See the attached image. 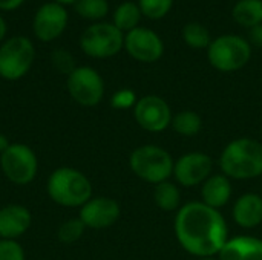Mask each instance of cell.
<instances>
[{
    "label": "cell",
    "mask_w": 262,
    "mask_h": 260,
    "mask_svg": "<svg viewBox=\"0 0 262 260\" xmlns=\"http://www.w3.org/2000/svg\"><path fill=\"white\" fill-rule=\"evenodd\" d=\"M252 58V44L239 35L226 34L212 40L207 48V60L210 66L220 72H236L243 69Z\"/></svg>",
    "instance_id": "obj_5"
},
{
    "label": "cell",
    "mask_w": 262,
    "mask_h": 260,
    "mask_svg": "<svg viewBox=\"0 0 262 260\" xmlns=\"http://www.w3.org/2000/svg\"><path fill=\"white\" fill-rule=\"evenodd\" d=\"M235 23L244 28L262 25V0H238L232 9Z\"/></svg>",
    "instance_id": "obj_20"
},
{
    "label": "cell",
    "mask_w": 262,
    "mask_h": 260,
    "mask_svg": "<svg viewBox=\"0 0 262 260\" xmlns=\"http://www.w3.org/2000/svg\"><path fill=\"white\" fill-rule=\"evenodd\" d=\"M11 144H12V143H9V139H8L6 135H5V133H0V155H2L3 152H6L8 147H9Z\"/></svg>",
    "instance_id": "obj_32"
},
{
    "label": "cell",
    "mask_w": 262,
    "mask_h": 260,
    "mask_svg": "<svg viewBox=\"0 0 262 260\" xmlns=\"http://www.w3.org/2000/svg\"><path fill=\"white\" fill-rule=\"evenodd\" d=\"M220 170L229 179L249 181L262 176V141L241 136L230 141L221 152Z\"/></svg>",
    "instance_id": "obj_2"
},
{
    "label": "cell",
    "mask_w": 262,
    "mask_h": 260,
    "mask_svg": "<svg viewBox=\"0 0 262 260\" xmlns=\"http://www.w3.org/2000/svg\"><path fill=\"white\" fill-rule=\"evenodd\" d=\"M216 257L218 260H262V239L255 236L230 238Z\"/></svg>",
    "instance_id": "obj_18"
},
{
    "label": "cell",
    "mask_w": 262,
    "mask_h": 260,
    "mask_svg": "<svg viewBox=\"0 0 262 260\" xmlns=\"http://www.w3.org/2000/svg\"><path fill=\"white\" fill-rule=\"evenodd\" d=\"M66 87L71 98L83 107H94L100 104L104 97V81L101 75L89 66L75 67L68 75Z\"/></svg>",
    "instance_id": "obj_9"
},
{
    "label": "cell",
    "mask_w": 262,
    "mask_h": 260,
    "mask_svg": "<svg viewBox=\"0 0 262 260\" xmlns=\"http://www.w3.org/2000/svg\"><path fill=\"white\" fill-rule=\"evenodd\" d=\"M80 46L92 58H109L124 48V35L114 23H95L81 34Z\"/></svg>",
    "instance_id": "obj_8"
},
{
    "label": "cell",
    "mask_w": 262,
    "mask_h": 260,
    "mask_svg": "<svg viewBox=\"0 0 262 260\" xmlns=\"http://www.w3.org/2000/svg\"><path fill=\"white\" fill-rule=\"evenodd\" d=\"M175 0H138L141 14L150 20H160L169 14Z\"/></svg>",
    "instance_id": "obj_26"
},
{
    "label": "cell",
    "mask_w": 262,
    "mask_h": 260,
    "mask_svg": "<svg viewBox=\"0 0 262 260\" xmlns=\"http://www.w3.org/2000/svg\"><path fill=\"white\" fill-rule=\"evenodd\" d=\"M74 2H77V0H55V3H74Z\"/></svg>",
    "instance_id": "obj_34"
},
{
    "label": "cell",
    "mask_w": 262,
    "mask_h": 260,
    "mask_svg": "<svg viewBox=\"0 0 262 260\" xmlns=\"http://www.w3.org/2000/svg\"><path fill=\"white\" fill-rule=\"evenodd\" d=\"M215 162L210 155L204 152H189L175 159L172 178L180 187L193 188L213 175Z\"/></svg>",
    "instance_id": "obj_10"
},
{
    "label": "cell",
    "mask_w": 262,
    "mask_h": 260,
    "mask_svg": "<svg viewBox=\"0 0 262 260\" xmlns=\"http://www.w3.org/2000/svg\"><path fill=\"white\" fill-rule=\"evenodd\" d=\"M181 35L184 43L192 49H207L212 43L210 31L204 25L196 21H190L184 25Z\"/></svg>",
    "instance_id": "obj_23"
},
{
    "label": "cell",
    "mask_w": 262,
    "mask_h": 260,
    "mask_svg": "<svg viewBox=\"0 0 262 260\" xmlns=\"http://www.w3.org/2000/svg\"><path fill=\"white\" fill-rule=\"evenodd\" d=\"M5 34H6V25H5V20L0 17V41L5 37Z\"/></svg>",
    "instance_id": "obj_33"
},
{
    "label": "cell",
    "mask_w": 262,
    "mask_h": 260,
    "mask_svg": "<svg viewBox=\"0 0 262 260\" xmlns=\"http://www.w3.org/2000/svg\"><path fill=\"white\" fill-rule=\"evenodd\" d=\"M84 224L80 221V218H71L68 221H64L58 230H57V238L60 242L69 245V244H74L77 241L81 239V236L84 234Z\"/></svg>",
    "instance_id": "obj_24"
},
{
    "label": "cell",
    "mask_w": 262,
    "mask_h": 260,
    "mask_svg": "<svg viewBox=\"0 0 262 260\" xmlns=\"http://www.w3.org/2000/svg\"><path fill=\"white\" fill-rule=\"evenodd\" d=\"M32 224L31 211L20 204H9L0 208V239L17 241Z\"/></svg>",
    "instance_id": "obj_15"
},
{
    "label": "cell",
    "mask_w": 262,
    "mask_h": 260,
    "mask_svg": "<svg viewBox=\"0 0 262 260\" xmlns=\"http://www.w3.org/2000/svg\"><path fill=\"white\" fill-rule=\"evenodd\" d=\"M0 260H26L25 250L17 241L0 239Z\"/></svg>",
    "instance_id": "obj_28"
},
{
    "label": "cell",
    "mask_w": 262,
    "mask_h": 260,
    "mask_svg": "<svg viewBox=\"0 0 262 260\" xmlns=\"http://www.w3.org/2000/svg\"><path fill=\"white\" fill-rule=\"evenodd\" d=\"M196 260H218V257H201V259Z\"/></svg>",
    "instance_id": "obj_35"
},
{
    "label": "cell",
    "mask_w": 262,
    "mask_h": 260,
    "mask_svg": "<svg viewBox=\"0 0 262 260\" xmlns=\"http://www.w3.org/2000/svg\"><path fill=\"white\" fill-rule=\"evenodd\" d=\"M170 127L180 136L193 138L203 130V118L195 110H181L173 115Z\"/></svg>",
    "instance_id": "obj_21"
},
{
    "label": "cell",
    "mask_w": 262,
    "mask_h": 260,
    "mask_svg": "<svg viewBox=\"0 0 262 260\" xmlns=\"http://www.w3.org/2000/svg\"><path fill=\"white\" fill-rule=\"evenodd\" d=\"M173 164L175 159L172 155L157 144L140 146L129 156L132 173L152 185L169 181L173 175Z\"/></svg>",
    "instance_id": "obj_4"
},
{
    "label": "cell",
    "mask_w": 262,
    "mask_h": 260,
    "mask_svg": "<svg viewBox=\"0 0 262 260\" xmlns=\"http://www.w3.org/2000/svg\"><path fill=\"white\" fill-rule=\"evenodd\" d=\"M121 216L120 204L107 196H92L83 207H80L78 218L86 228L104 230L112 227Z\"/></svg>",
    "instance_id": "obj_13"
},
{
    "label": "cell",
    "mask_w": 262,
    "mask_h": 260,
    "mask_svg": "<svg viewBox=\"0 0 262 260\" xmlns=\"http://www.w3.org/2000/svg\"><path fill=\"white\" fill-rule=\"evenodd\" d=\"M23 3V0H0V9L3 11H11L18 8Z\"/></svg>",
    "instance_id": "obj_31"
},
{
    "label": "cell",
    "mask_w": 262,
    "mask_h": 260,
    "mask_svg": "<svg viewBox=\"0 0 262 260\" xmlns=\"http://www.w3.org/2000/svg\"><path fill=\"white\" fill-rule=\"evenodd\" d=\"M66 23V9L60 3H46L34 17V32L41 41H51L64 31Z\"/></svg>",
    "instance_id": "obj_14"
},
{
    "label": "cell",
    "mask_w": 262,
    "mask_h": 260,
    "mask_svg": "<svg viewBox=\"0 0 262 260\" xmlns=\"http://www.w3.org/2000/svg\"><path fill=\"white\" fill-rule=\"evenodd\" d=\"M249 43L250 44H256V46H262V25H258L255 28H250Z\"/></svg>",
    "instance_id": "obj_30"
},
{
    "label": "cell",
    "mask_w": 262,
    "mask_h": 260,
    "mask_svg": "<svg viewBox=\"0 0 262 260\" xmlns=\"http://www.w3.org/2000/svg\"><path fill=\"white\" fill-rule=\"evenodd\" d=\"M154 202L164 213H177L181 208L180 185L172 181H164L154 185Z\"/></svg>",
    "instance_id": "obj_19"
},
{
    "label": "cell",
    "mask_w": 262,
    "mask_h": 260,
    "mask_svg": "<svg viewBox=\"0 0 262 260\" xmlns=\"http://www.w3.org/2000/svg\"><path fill=\"white\" fill-rule=\"evenodd\" d=\"M52 66L58 72L66 74V75H69L77 67L74 57L68 51H64V49H57V51L52 52Z\"/></svg>",
    "instance_id": "obj_29"
},
{
    "label": "cell",
    "mask_w": 262,
    "mask_h": 260,
    "mask_svg": "<svg viewBox=\"0 0 262 260\" xmlns=\"http://www.w3.org/2000/svg\"><path fill=\"white\" fill-rule=\"evenodd\" d=\"M138 98L137 93L132 89H120L117 90L112 97H111V106L117 110H127V109H134L137 104Z\"/></svg>",
    "instance_id": "obj_27"
},
{
    "label": "cell",
    "mask_w": 262,
    "mask_h": 260,
    "mask_svg": "<svg viewBox=\"0 0 262 260\" xmlns=\"http://www.w3.org/2000/svg\"><path fill=\"white\" fill-rule=\"evenodd\" d=\"M0 169L5 178L14 185H28L37 176L38 159L29 146L12 143L8 150L0 155Z\"/></svg>",
    "instance_id": "obj_6"
},
{
    "label": "cell",
    "mask_w": 262,
    "mask_h": 260,
    "mask_svg": "<svg viewBox=\"0 0 262 260\" xmlns=\"http://www.w3.org/2000/svg\"><path fill=\"white\" fill-rule=\"evenodd\" d=\"M173 231L180 247L201 259L216 257L229 238V225L221 213L201 201H192L177 211Z\"/></svg>",
    "instance_id": "obj_1"
},
{
    "label": "cell",
    "mask_w": 262,
    "mask_h": 260,
    "mask_svg": "<svg viewBox=\"0 0 262 260\" xmlns=\"http://www.w3.org/2000/svg\"><path fill=\"white\" fill-rule=\"evenodd\" d=\"M75 11L84 18L98 20L107 14L109 3H107V0H77Z\"/></svg>",
    "instance_id": "obj_25"
},
{
    "label": "cell",
    "mask_w": 262,
    "mask_h": 260,
    "mask_svg": "<svg viewBox=\"0 0 262 260\" xmlns=\"http://www.w3.org/2000/svg\"><path fill=\"white\" fill-rule=\"evenodd\" d=\"M232 218L233 222L244 230H253L259 227L262 224V195H241L233 204Z\"/></svg>",
    "instance_id": "obj_16"
},
{
    "label": "cell",
    "mask_w": 262,
    "mask_h": 260,
    "mask_svg": "<svg viewBox=\"0 0 262 260\" xmlns=\"http://www.w3.org/2000/svg\"><path fill=\"white\" fill-rule=\"evenodd\" d=\"M35 58V49L29 38L12 37L0 46V78L20 80L28 74Z\"/></svg>",
    "instance_id": "obj_7"
},
{
    "label": "cell",
    "mask_w": 262,
    "mask_h": 260,
    "mask_svg": "<svg viewBox=\"0 0 262 260\" xmlns=\"http://www.w3.org/2000/svg\"><path fill=\"white\" fill-rule=\"evenodd\" d=\"M261 136H262V129H261Z\"/></svg>",
    "instance_id": "obj_36"
},
{
    "label": "cell",
    "mask_w": 262,
    "mask_h": 260,
    "mask_svg": "<svg viewBox=\"0 0 262 260\" xmlns=\"http://www.w3.org/2000/svg\"><path fill=\"white\" fill-rule=\"evenodd\" d=\"M232 193V181L223 173H213L201 185V202L215 210H221L230 202Z\"/></svg>",
    "instance_id": "obj_17"
},
{
    "label": "cell",
    "mask_w": 262,
    "mask_h": 260,
    "mask_svg": "<svg viewBox=\"0 0 262 260\" xmlns=\"http://www.w3.org/2000/svg\"><path fill=\"white\" fill-rule=\"evenodd\" d=\"M124 48L127 54L140 63H155L164 54L161 37L144 26H138L124 35Z\"/></svg>",
    "instance_id": "obj_12"
},
{
    "label": "cell",
    "mask_w": 262,
    "mask_h": 260,
    "mask_svg": "<svg viewBox=\"0 0 262 260\" xmlns=\"http://www.w3.org/2000/svg\"><path fill=\"white\" fill-rule=\"evenodd\" d=\"M46 192L52 202L66 208H80L92 198L89 178L74 167L55 169L46 182Z\"/></svg>",
    "instance_id": "obj_3"
},
{
    "label": "cell",
    "mask_w": 262,
    "mask_h": 260,
    "mask_svg": "<svg viewBox=\"0 0 262 260\" xmlns=\"http://www.w3.org/2000/svg\"><path fill=\"white\" fill-rule=\"evenodd\" d=\"M141 9L138 3L134 2H124L121 3L115 12H114V25L121 31V32H129L135 28H138L140 18H141Z\"/></svg>",
    "instance_id": "obj_22"
},
{
    "label": "cell",
    "mask_w": 262,
    "mask_h": 260,
    "mask_svg": "<svg viewBox=\"0 0 262 260\" xmlns=\"http://www.w3.org/2000/svg\"><path fill=\"white\" fill-rule=\"evenodd\" d=\"M137 124L149 133H161L170 127L173 113L167 101L158 95H144L138 98L134 107Z\"/></svg>",
    "instance_id": "obj_11"
}]
</instances>
